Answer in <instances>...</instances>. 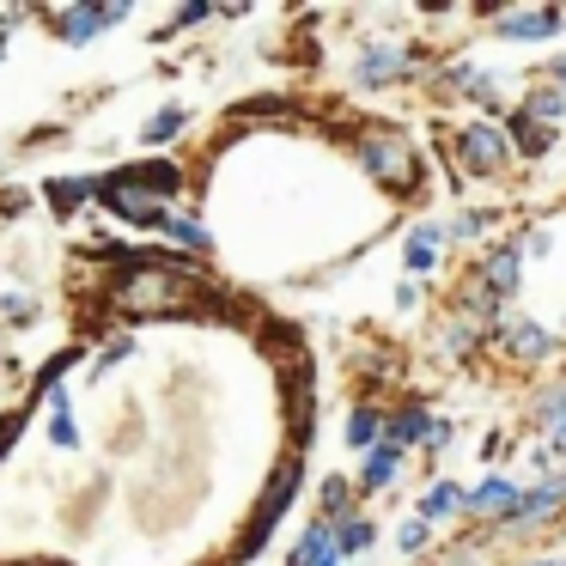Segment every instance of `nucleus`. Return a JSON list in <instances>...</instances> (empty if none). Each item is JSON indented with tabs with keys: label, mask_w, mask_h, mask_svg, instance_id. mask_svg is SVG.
I'll list each match as a JSON object with an SVG mask.
<instances>
[{
	"label": "nucleus",
	"mask_w": 566,
	"mask_h": 566,
	"mask_svg": "<svg viewBox=\"0 0 566 566\" xmlns=\"http://www.w3.org/2000/svg\"><path fill=\"white\" fill-rule=\"evenodd\" d=\"M184 189V171L177 165H128V171H111L98 184V201L128 226H165L171 220V196Z\"/></svg>",
	"instance_id": "nucleus-1"
},
{
	"label": "nucleus",
	"mask_w": 566,
	"mask_h": 566,
	"mask_svg": "<svg viewBox=\"0 0 566 566\" xmlns=\"http://www.w3.org/2000/svg\"><path fill=\"white\" fill-rule=\"evenodd\" d=\"M196 274H184V269H171V262H140V269H128V274H116V286H111V298L123 311H135V317H159V311H189L196 305Z\"/></svg>",
	"instance_id": "nucleus-2"
},
{
	"label": "nucleus",
	"mask_w": 566,
	"mask_h": 566,
	"mask_svg": "<svg viewBox=\"0 0 566 566\" xmlns=\"http://www.w3.org/2000/svg\"><path fill=\"white\" fill-rule=\"evenodd\" d=\"M359 165H366L384 189H415L420 184V159H415V147H408V135H396V128L359 135Z\"/></svg>",
	"instance_id": "nucleus-3"
},
{
	"label": "nucleus",
	"mask_w": 566,
	"mask_h": 566,
	"mask_svg": "<svg viewBox=\"0 0 566 566\" xmlns=\"http://www.w3.org/2000/svg\"><path fill=\"white\" fill-rule=\"evenodd\" d=\"M505 153H512V147H505V135H500V128H488V123L463 128V135L451 140V159L463 165L469 177H493L505 165Z\"/></svg>",
	"instance_id": "nucleus-4"
},
{
	"label": "nucleus",
	"mask_w": 566,
	"mask_h": 566,
	"mask_svg": "<svg viewBox=\"0 0 566 566\" xmlns=\"http://www.w3.org/2000/svg\"><path fill=\"white\" fill-rule=\"evenodd\" d=\"M293 493H298V463H286L281 475H274L269 500L256 505V524H250V536H244V548H238V554H256L262 542L274 536V524H281V512H286V505H293Z\"/></svg>",
	"instance_id": "nucleus-5"
},
{
	"label": "nucleus",
	"mask_w": 566,
	"mask_h": 566,
	"mask_svg": "<svg viewBox=\"0 0 566 566\" xmlns=\"http://www.w3.org/2000/svg\"><path fill=\"white\" fill-rule=\"evenodd\" d=\"M55 31H62V43H92L98 31L123 25L128 7H62V13H50Z\"/></svg>",
	"instance_id": "nucleus-6"
},
{
	"label": "nucleus",
	"mask_w": 566,
	"mask_h": 566,
	"mask_svg": "<svg viewBox=\"0 0 566 566\" xmlns=\"http://www.w3.org/2000/svg\"><path fill=\"white\" fill-rule=\"evenodd\" d=\"M500 31L512 43H542V38H554V31H560V13H554V7H505Z\"/></svg>",
	"instance_id": "nucleus-7"
},
{
	"label": "nucleus",
	"mask_w": 566,
	"mask_h": 566,
	"mask_svg": "<svg viewBox=\"0 0 566 566\" xmlns=\"http://www.w3.org/2000/svg\"><path fill=\"white\" fill-rule=\"evenodd\" d=\"M493 335H500L517 359H548L554 354V335L542 329V323H530V317H500V329H493Z\"/></svg>",
	"instance_id": "nucleus-8"
},
{
	"label": "nucleus",
	"mask_w": 566,
	"mask_h": 566,
	"mask_svg": "<svg viewBox=\"0 0 566 566\" xmlns=\"http://www.w3.org/2000/svg\"><path fill=\"white\" fill-rule=\"evenodd\" d=\"M517 269H524V250L517 244H500L488 256V269H481V286H488L493 298H512L517 293Z\"/></svg>",
	"instance_id": "nucleus-9"
},
{
	"label": "nucleus",
	"mask_w": 566,
	"mask_h": 566,
	"mask_svg": "<svg viewBox=\"0 0 566 566\" xmlns=\"http://www.w3.org/2000/svg\"><path fill=\"white\" fill-rule=\"evenodd\" d=\"M408 67H415V55H408V50H390V43H371V50H366V62H359V86H384V80L408 74Z\"/></svg>",
	"instance_id": "nucleus-10"
},
{
	"label": "nucleus",
	"mask_w": 566,
	"mask_h": 566,
	"mask_svg": "<svg viewBox=\"0 0 566 566\" xmlns=\"http://www.w3.org/2000/svg\"><path fill=\"white\" fill-rule=\"evenodd\" d=\"M293 566H342V548H335V530H329V524H311L305 536H298Z\"/></svg>",
	"instance_id": "nucleus-11"
},
{
	"label": "nucleus",
	"mask_w": 566,
	"mask_h": 566,
	"mask_svg": "<svg viewBox=\"0 0 566 566\" xmlns=\"http://www.w3.org/2000/svg\"><path fill=\"white\" fill-rule=\"evenodd\" d=\"M469 512H481V517H493V512H517V481L488 475L475 493H469Z\"/></svg>",
	"instance_id": "nucleus-12"
},
{
	"label": "nucleus",
	"mask_w": 566,
	"mask_h": 566,
	"mask_svg": "<svg viewBox=\"0 0 566 566\" xmlns=\"http://www.w3.org/2000/svg\"><path fill=\"white\" fill-rule=\"evenodd\" d=\"M524 116H530V123H536V128H560L566 123V92L560 86H542V92H530V98H524Z\"/></svg>",
	"instance_id": "nucleus-13"
},
{
	"label": "nucleus",
	"mask_w": 566,
	"mask_h": 566,
	"mask_svg": "<svg viewBox=\"0 0 566 566\" xmlns=\"http://www.w3.org/2000/svg\"><path fill=\"white\" fill-rule=\"evenodd\" d=\"M396 463H402V451H396V444H378V451L366 457V469H359V488L384 493V488H390V475H396Z\"/></svg>",
	"instance_id": "nucleus-14"
},
{
	"label": "nucleus",
	"mask_w": 566,
	"mask_h": 566,
	"mask_svg": "<svg viewBox=\"0 0 566 566\" xmlns=\"http://www.w3.org/2000/svg\"><path fill=\"white\" fill-rule=\"evenodd\" d=\"M50 439L67 444V451L80 444V420H74V402H67V390H50Z\"/></svg>",
	"instance_id": "nucleus-15"
},
{
	"label": "nucleus",
	"mask_w": 566,
	"mask_h": 566,
	"mask_svg": "<svg viewBox=\"0 0 566 566\" xmlns=\"http://www.w3.org/2000/svg\"><path fill=\"white\" fill-rule=\"evenodd\" d=\"M378 439H384V415L378 408H354L347 415V444L354 451H378Z\"/></svg>",
	"instance_id": "nucleus-16"
},
{
	"label": "nucleus",
	"mask_w": 566,
	"mask_h": 566,
	"mask_svg": "<svg viewBox=\"0 0 566 566\" xmlns=\"http://www.w3.org/2000/svg\"><path fill=\"white\" fill-rule=\"evenodd\" d=\"M420 439H432V420L420 415V408H408V415L390 420V444H396V451H415Z\"/></svg>",
	"instance_id": "nucleus-17"
},
{
	"label": "nucleus",
	"mask_w": 566,
	"mask_h": 566,
	"mask_svg": "<svg viewBox=\"0 0 566 566\" xmlns=\"http://www.w3.org/2000/svg\"><path fill=\"white\" fill-rule=\"evenodd\" d=\"M432 256H439V226H415V232H408V269L427 274Z\"/></svg>",
	"instance_id": "nucleus-18"
},
{
	"label": "nucleus",
	"mask_w": 566,
	"mask_h": 566,
	"mask_svg": "<svg viewBox=\"0 0 566 566\" xmlns=\"http://www.w3.org/2000/svg\"><path fill=\"white\" fill-rule=\"evenodd\" d=\"M371 536H378V524H371V517H342V530H335V548H342V554H359V548H371Z\"/></svg>",
	"instance_id": "nucleus-19"
},
{
	"label": "nucleus",
	"mask_w": 566,
	"mask_h": 566,
	"mask_svg": "<svg viewBox=\"0 0 566 566\" xmlns=\"http://www.w3.org/2000/svg\"><path fill=\"white\" fill-rule=\"evenodd\" d=\"M512 135H517V153H530V159H542L554 147V128H536L530 116H512Z\"/></svg>",
	"instance_id": "nucleus-20"
},
{
	"label": "nucleus",
	"mask_w": 566,
	"mask_h": 566,
	"mask_svg": "<svg viewBox=\"0 0 566 566\" xmlns=\"http://www.w3.org/2000/svg\"><path fill=\"white\" fill-rule=\"evenodd\" d=\"M451 505H469V493L457 488V481H439V488H432L427 500H420V517H427V524H432V517H444V512H451Z\"/></svg>",
	"instance_id": "nucleus-21"
},
{
	"label": "nucleus",
	"mask_w": 566,
	"mask_h": 566,
	"mask_svg": "<svg viewBox=\"0 0 566 566\" xmlns=\"http://www.w3.org/2000/svg\"><path fill=\"white\" fill-rule=\"evenodd\" d=\"M86 189H98V184H80V177H62V184H50V208H55V213H74L80 201H86Z\"/></svg>",
	"instance_id": "nucleus-22"
},
{
	"label": "nucleus",
	"mask_w": 566,
	"mask_h": 566,
	"mask_svg": "<svg viewBox=\"0 0 566 566\" xmlns=\"http://www.w3.org/2000/svg\"><path fill=\"white\" fill-rule=\"evenodd\" d=\"M159 232H165V238H177V244H184V250H208V244H213V238L201 232L196 220H177V213H171V220L159 226Z\"/></svg>",
	"instance_id": "nucleus-23"
},
{
	"label": "nucleus",
	"mask_w": 566,
	"mask_h": 566,
	"mask_svg": "<svg viewBox=\"0 0 566 566\" xmlns=\"http://www.w3.org/2000/svg\"><path fill=\"white\" fill-rule=\"evenodd\" d=\"M177 128H184V111H159V116L147 123V135H140V140H147V147H165V140H171Z\"/></svg>",
	"instance_id": "nucleus-24"
},
{
	"label": "nucleus",
	"mask_w": 566,
	"mask_h": 566,
	"mask_svg": "<svg viewBox=\"0 0 566 566\" xmlns=\"http://www.w3.org/2000/svg\"><path fill=\"white\" fill-rule=\"evenodd\" d=\"M396 548L402 554H415V548H427V517H408L402 530H396Z\"/></svg>",
	"instance_id": "nucleus-25"
},
{
	"label": "nucleus",
	"mask_w": 566,
	"mask_h": 566,
	"mask_svg": "<svg viewBox=\"0 0 566 566\" xmlns=\"http://www.w3.org/2000/svg\"><path fill=\"white\" fill-rule=\"evenodd\" d=\"M347 505V481H329V488H323V512H342Z\"/></svg>",
	"instance_id": "nucleus-26"
},
{
	"label": "nucleus",
	"mask_w": 566,
	"mask_h": 566,
	"mask_svg": "<svg viewBox=\"0 0 566 566\" xmlns=\"http://www.w3.org/2000/svg\"><path fill=\"white\" fill-rule=\"evenodd\" d=\"M481 232V213H463V220L451 226V238H475Z\"/></svg>",
	"instance_id": "nucleus-27"
},
{
	"label": "nucleus",
	"mask_w": 566,
	"mask_h": 566,
	"mask_svg": "<svg viewBox=\"0 0 566 566\" xmlns=\"http://www.w3.org/2000/svg\"><path fill=\"white\" fill-rule=\"evenodd\" d=\"M554 86L566 92V55H554Z\"/></svg>",
	"instance_id": "nucleus-28"
},
{
	"label": "nucleus",
	"mask_w": 566,
	"mask_h": 566,
	"mask_svg": "<svg viewBox=\"0 0 566 566\" xmlns=\"http://www.w3.org/2000/svg\"><path fill=\"white\" fill-rule=\"evenodd\" d=\"M0 43H7V25H0Z\"/></svg>",
	"instance_id": "nucleus-29"
},
{
	"label": "nucleus",
	"mask_w": 566,
	"mask_h": 566,
	"mask_svg": "<svg viewBox=\"0 0 566 566\" xmlns=\"http://www.w3.org/2000/svg\"><path fill=\"white\" fill-rule=\"evenodd\" d=\"M536 566H554V560H536Z\"/></svg>",
	"instance_id": "nucleus-30"
}]
</instances>
